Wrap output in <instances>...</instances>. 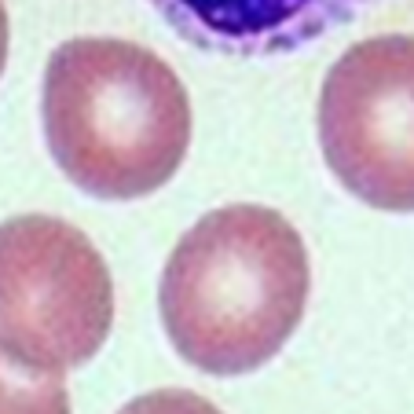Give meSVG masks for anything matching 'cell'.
<instances>
[{
	"mask_svg": "<svg viewBox=\"0 0 414 414\" xmlns=\"http://www.w3.org/2000/svg\"><path fill=\"white\" fill-rule=\"evenodd\" d=\"M312 293L297 228L268 206H220L169 253L158 308L172 348L216 378L272 363Z\"/></svg>",
	"mask_w": 414,
	"mask_h": 414,
	"instance_id": "1",
	"label": "cell"
},
{
	"mask_svg": "<svg viewBox=\"0 0 414 414\" xmlns=\"http://www.w3.org/2000/svg\"><path fill=\"white\" fill-rule=\"evenodd\" d=\"M40 118L62 177L103 202L165 187L191 147L184 81L158 52L118 37H77L52 52Z\"/></svg>",
	"mask_w": 414,
	"mask_h": 414,
	"instance_id": "2",
	"label": "cell"
},
{
	"mask_svg": "<svg viewBox=\"0 0 414 414\" xmlns=\"http://www.w3.org/2000/svg\"><path fill=\"white\" fill-rule=\"evenodd\" d=\"M114 286L99 250L59 216L0 224V359L62 378L106 345Z\"/></svg>",
	"mask_w": 414,
	"mask_h": 414,
	"instance_id": "3",
	"label": "cell"
},
{
	"mask_svg": "<svg viewBox=\"0 0 414 414\" xmlns=\"http://www.w3.org/2000/svg\"><path fill=\"white\" fill-rule=\"evenodd\" d=\"M319 147L370 209L414 213V33L356 40L323 77Z\"/></svg>",
	"mask_w": 414,
	"mask_h": 414,
	"instance_id": "4",
	"label": "cell"
},
{
	"mask_svg": "<svg viewBox=\"0 0 414 414\" xmlns=\"http://www.w3.org/2000/svg\"><path fill=\"white\" fill-rule=\"evenodd\" d=\"M367 4L374 0H150L184 40L238 59L293 52Z\"/></svg>",
	"mask_w": 414,
	"mask_h": 414,
	"instance_id": "5",
	"label": "cell"
},
{
	"mask_svg": "<svg viewBox=\"0 0 414 414\" xmlns=\"http://www.w3.org/2000/svg\"><path fill=\"white\" fill-rule=\"evenodd\" d=\"M0 414H70L62 378L26 374L0 359Z\"/></svg>",
	"mask_w": 414,
	"mask_h": 414,
	"instance_id": "6",
	"label": "cell"
},
{
	"mask_svg": "<svg viewBox=\"0 0 414 414\" xmlns=\"http://www.w3.org/2000/svg\"><path fill=\"white\" fill-rule=\"evenodd\" d=\"M118 414H220L206 396L187 388H158V392H143V396L128 400Z\"/></svg>",
	"mask_w": 414,
	"mask_h": 414,
	"instance_id": "7",
	"label": "cell"
}]
</instances>
